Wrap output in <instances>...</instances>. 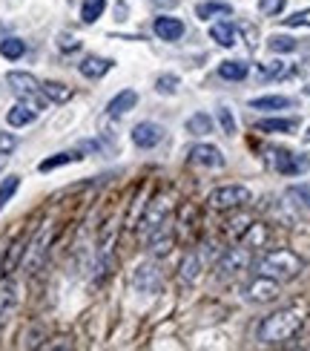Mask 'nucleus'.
Segmentation results:
<instances>
[{"label": "nucleus", "mask_w": 310, "mask_h": 351, "mask_svg": "<svg viewBox=\"0 0 310 351\" xmlns=\"http://www.w3.org/2000/svg\"><path fill=\"white\" fill-rule=\"evenodd\" d=\"M299 328H302V317L296 314V311H276V314H270V317H264L261 323H259V331H256V337L261 340V343H270V346H276V343H287V340H293L299 334Z\"/></svg>", "instance_id": "obj_1"}, {"label": "nucleus", "mask_w": 310, "mask_h": 351, "mask_svg": "<svg viewBox=\"0 0 310 351\" xmlns=\"http://www.w3.org/2000/svg\"><path fill=\"white\" fill-rule=\"evenodd\" d=\"M305 262L293 254V251H270V254H264L259 262H256V271L261 276H270V280L276 282H285V280H293L299 271H302Z\"/></svg>", "instance_id": "obj_2"}, {"label": "nucleus", "mask_w": 310, "mask_h": 351, "mask_svg": "<svg viewBox=\"0 0 310 351\" xmlns=\"http://www.w3.org/2000/svg\"><path fill=\"white\" fill-rule=\"evenodd\" d=\"M6 84L12 86V93L18 95L26 107H32L35 112H40L43 107H47V95H43L40 84H38V78L32 75V72H9Z\"/></svg>", "instance_id": "obj_3"}, {"label": "nucleus", "mask_w": 310, "mask_h": 351, "mask_svg": "<svg viewBox=\"0 0 310 351\" xmlns=\"http://www.w3.org/2000/svg\"><path fill=\"white\" fill-rule=\"evenodd\" d=\"M253 199L250 196V190L244 184H224L210 193V208L213 210H235V208H244V204Z\"/></svg>", "instance_id": "obj_4"}, {"label": "nucleus", "mask_w": 310, "mask_h": 351, "mask_svg": "<svg viewBox=\"0 0 310 351\" xmlns=\"http://www.w3.org/2000/svg\"><path fill=\"white\" fill-rule=\"evenodd\" d=\"M273 167L282 176H299L310 167L307 153H290V150H276L273 153Z\"/></svg>", "instance_id": "obj_5"}, {"label": "nucleus", "mask_w": 310, "mask_h": 351, "mask_svg": "<svg viewBox=\"0 0 310 351\" xmlns=\"http://www.w3.org/2000/svg\"><path fill=\"white\" fill-rule=\"evenodd\" d=\"M161 268L153 265V262H144V265L135 268V274H132V288L141 291V294H155V291L161 288Z\"/></svg>", "instance_id": "obj_6"}, {"label": "nucleus", "mask_w": 310, "mask_h": 351, "mask_svg": "<svg viewBox=\"0 0 310 351\" xmlns=\"http://www.w3.org/2000/svg\"><path fill=\"white\" fill-rule=\"evenodd\" d=\"M279 297V282L270 280V276H256L253 282L244 285V300L250 302H273Z\"/></svg>", "instance_id": "obj_7"}, {"label": "nucleus", "mask_w": 310, "mask_h": 351, "mask_svg": "<svg viewBox=\"0 0 310 351\" xmlns=\"http://www.w3.org/2000/svg\"><path fill=\"white\" fill-rule=\"evenodd\" d=\"M247 265H250V247L242 242L239 247H227V251L221 254V259H218V274L230 276V274L244 271Z\"/></svg>", "instance_id": "obj_8"}, {"label": "nucleus", "mask_w": 310, "mask_h": 351, "mask_svg": "<svg viewBox=\"0 0 310 351\" xmlns=\"http://www.w3.org/2000/svg\"><path fill=\"white\" fill-rule=\"evenodd\" d=\"M161 138H164V127L155 124V121H141V124H135V130H132V141H135V147H141V150L158 147Z\"/></svg>", "instance_id": "obj_9"}, {"label": "nucleus", "mask_w": 310, "mask_h": 351, "mask_svg": "<svg viewBox=\"0 0 310 351\" xmlns=\"http://www.w3.org/2000/svg\"><path fill=\"white\" fill-rule=\"evenodd\" d=\"M49 242H52V230H49V228H43L38 237L32 239V245H29V256H26V271H29V274H35V271L40 268L43 256H47Z\"/></svg>", "instance_id": "obj_10"}, {"label": "nucleus", "mask_w": 310, "mask_h": 351, "mask_svg": "<svg viewBox=\"0 0 310 351\" xmlns=\"http://www.w3.org/2000/svg\"><path fill=\"white\" fill-rule=\"evenodd\" d=\"M190 162L198 167H224V156H221V150L213 147V144H196V147L190 150Z\"/></svg>", "instance_id": "obj_11"}, {"label": "nucleus", "mask_w": 310, "mask_h": 351, "mask_svg": "<svg viewBox=\"0 0 310 351\" xmlns=\"http://www.w3.org/2000/svg\"><path fill=\"white\" fill-rule=\"evenodd\" d=\"M153 29H155V35L161 40H179L184 35V23L179 18H170V14H161V18H155Z\"/></svg>", "instance_id": "obj_12"}, {"label": "nucleus", "mask_w": 310, "mask_h": 351, "mask_svg": "<svg viewBox=\"0 0 310 351\" xmlns=\"http://www.w3.org/2000/svg\"><path fill=\"white\" fill-rule=\"evenodd\" d=\"M135 104H138V93H135V90H121V93H118V95L109 101V104H107V115H109V119H121V115L129 112Z\"/></svg>", "instance_id": "obj_13"}, {"label": "nucleus", "mask_w": 310, "mask_h": 351, "mask_svg": "<svg viewBox=\"0 0 310 351\" xmlns=\"http://www.w3.org/2000/svg\"><path fill=\"white\" fill-rule=\"evenodd\" d=\"M112 69V61L109 58H98V55H90V58H83V61L78 64V72L83 78H103L107 75V72Z\"/></svg>", "instance_id": "obj_14"}, {"label": "nucleus", "mask_w": 310, "mask_h": 351, "mask_svg": "<svg viewBox=\"0 0 310 351\" xmlns=\"http://www.w3.org/2000/svg\"><path fill=\"white\" fill-rule=\"evenodd\" d=\"M210 38L218 43V47L233 49L235 47V26L230 21H218V23L210 26Z\"/></svg>", "instance_id": "obj_15"}, {"label": "nucleus", "mask_w": 310, "mask_h": 351, "mask_svg": "<svg viewBox=\"0 0 310 351\" xmlns=\"http://www.w3.org/2000/svg\"><path fill=\"white\" fill-rule=\"evenodd\" d=\"M167 213H170V202H167L164 196H161V199H155V202H153V208L146 210L144 225H146V228H153V233H155V230L161 228V222L167 219Z\"/></svg>", "instance_id": "obj_16"}, {"label": "nucleus", "mask_w": 310, "mask_h": 351, "mask_svg": "<svg viewBox=\"0 0 310 351\" xmlns=\"http://www.w3.org/2000/svg\"><path fill=\"white\" fill-rule=\"evenodd\" d=\"M293 107V101L285 95H264V98H253L250 101V110H261V112H273V110H287Z\"/></svg>", "instance_id": "obj_17"}, {"label": "nucleus", "mask_w": 310, "mask_h": 351, "mask_svg": "<svg viewBox=\"0 0 310 351\" xmlns=\"http://www.w3.org/2000/svg\"><path fill=\"white\" fill-rule=\"evenodd\" d=\"M196 14H198V21H210L216 14H233V6L224 3V0H207V3L196 6Z\"/></svg>", "instance_id": "obj_18"}, {"label": "nucleus", "mask_w": 310, "mask_h": 351, "mask_svg": "<svg viewBox=\"0 0 310 351\" xmlns=\"http://www.w3.org/2000/svg\"><path fill=\"white\" fill-rule=\"evenodd\" d=\"M35 110L32 107H26V104H14L9 112H6V124L9 127H26V124H32L35 121Z\"/></svg>", "instance_id": "obj_19"}, {"label": "nucleus", "mask_w": 310, "mask_h": 351, "mask_svg": "<svg viewBox=\"0 0 310 351\" xmlns=\"http://www.w3.org/2000/svg\"><path fill=\"white\" fill-rule=\"evenodd\" d=\"M198 274H201V256H198V254H187L184 262H181V268H179L181 282L193 285V282L198 280Z\"/></svg>", "instance_id": "obj_20"}, {"label": "nucleus", "mask_w": 310, "mask_h": 351, "mask_svg": "<svg viewBox=\"0 0 310 351\" xmlns=\"http://www.w3.org/2000/svg\"><path fill=\"white\" fill-rule=\"evenodd\" d=\"M40 90H43V95H47V101H52V104H66V101L72 98L69 86H66V84H57V81L40 84Z\"/></svg>", "instance_id": "obj_21"}, {"label": "nucleus", "mask_w": 310, "mask_h": 351, "mask_svg": "<svg viewBox=\"0 0 310 351\" xmlns=\"http://www.w3.org/2000/svg\"><path fill=\"white\" fill-rule=\"evenodd\" d=\"M296 127H299L296 119H268L256 124V130H261V133H293Z\"/></svg>", "instance_id": "obj_22"}, {"label": "nucleus", "mask_w": 310, "mask_h": 351, "mask_svg": "<svg viewBox=\"0 0 310 351\" xmlns=\"http://www.w3.org/2000/svg\"><path fill=\"white\" fill-rule=\"evenodd\" d=\"M247 72H250V66L244 61H224L218 66V75L224 81H244Z\"/></svg>", "instance_id": "obj_23"}, {"label": "nucleus", "mask_w": 310, "mask_h": 351, "mask_svg": "<svg viewBox=\"0 0 310 351\" xmlns=\"http://www.w3.org/2000/svg\"><path fill=\"white\" fill-rule=\"evenodd\" d=\"M23 251H26V237H21L18 242H12V247H9V254H6V259H3V276H9L14 268L21 265V259H23Z\"/></svg>", "instance_id": "obj_24"}, {"label": "nucleus", "mask_w": 310, "mask_h": 351, "mask_svg": "<svg viewBox=\"0 0 310 351\" xmlns=\"http://www.w3.org/2000/svg\"><path fill=\"white\" fill-rule=\"evenodd\" d=\"M0 55H3L6 61H21L26 55V43L21 38H3L0 40Z\"/></svg>", "instance_id": "obj_25"}, {"label": "nucleus", "mask_w": 310, "mask_h": 351, "mask_svg": "<svg viewBox=\"0 0 310 351\" xmlns=\"http://www.w3.org/2000/svg\"><path fill=\"white\" fill-rule=\"evenodd\" d=\"M187 133H190V136H207V133H213L210 115H207V112L190 115V119H187Z\"/></svg>", "instance_id": "obj_26"}, {"label": "nucleus", "mask_w": 310, "mask_h": 351, "mask_svg": "<svg viewBox=\"0 0 310 351\" xmlns=\"http://www.w3.org/2000/svg\"><path fill=\"white\" fill-rule=\"evenodd\" d=\"M14 294H18V291H14V285L9 280L0 282V323H3L6 314L14 308V302H18V297H14Z\"/></svg>", "instance_id": "obj_27"}, {"label": "nucleus", "mask_w": 310, "mask_h": 351, "mask_svg": "<svg viewBox=\"0 0 310 351\" xmlns=\"http://www.w3.org/2000/svg\"><path fill=\"white\" fill-rule=\"evenodd\" d=\"M81 153H57V156H52V158H43L40 162V173H49V170H55V167H64V165H72V162H81Z\"/></svg>", "instance_id": "obj_28"}, {"label": "nucleus", "mask_w": 310, "mask_h": 351, "mask_svg": "<svg viewBox=\"0 0 310 351\" xmlns=\"http://www.w3.org/2000/svg\"><path fill=\"white\" fill-rule=\"evenodd\" d=\"M103 9H107V0H83L81 3V21L83 23H95L103 14Z\"/></svg>", "instance_id": "obj_29"}, {"label": "nucleus", "mask_w": 310, "mask_h": 351, "mask_svg": "<svg viewBox=\"0 0 310 351\" xmlns=\"http://www.w3.org/2000/svg\"><path fill=\"white\" fill-rule=\"evenodd\" d=\"M18 187H21V176H6V182L0 184V210L12 202V196L18 193Z\"/></svg>", "instance_id": "obj_30"}, {"label": "nucleus", "mask_w": 310, "mask_h": 351, "mask_svg": "<svg viewBox=\"0 0 310 351\" xmlns=\"http://www.w3.org/2000/svg\"><path fill=\"white\" fill-rule=\"evenodd\" d=\"M172 237L170 233H164V237H158V233H153V239H150V254L153 256H167L170 254V247H172Z\"/></svg>", "instance_id": "obj_31"}, {"label": "nucleus", "mask_w": 310, "mask_h": 351, "mask_svg": "<svg viewBox=\"0 0 310 351\" xmlns=\"http://www.w3.org/2000/svg\"><path fill=\"white\" fill-rule=\"evenodd\" d=\"M299 43L293 40V38H287V35H273V38H268V49H273V52H293Z\"/></svg>", "instance_id": "obj_32"}, {"label": "nucleus", "mask_w": 310, "mask_h": 351, "mask_svg": "<svg viewBox=\"0 0 310 351\" xmlns=\"http://www.w3.org/2000/svg\"><path fill=\"white\" fill-rule=\"evenodd\" d=\"M290 72H293V66H287V64H282V61H276V64L261 66V78L273 81V78H285V75H290Z\"/></svg>", "instance_id": "obj_33"}, {"label": "nucleus", "mask_w": 310, "mask_h": 351, "mask_svg": "<svg viewBox=\"0 0 310 351\" xmlns=\"http://www.w3.org/2000/svg\"><path fill=\"white\" fill-rule=\"evenodd\" d=\"M287 6V0H259V12L268 14V18H276V14H282Z\"/></svg>", "instance_id": "obj_34"}, {"label": "nucleus", "mask_w": 310, "mask_h": 351, "mask_svg": "<svg viewBox=\"0 0 310 351\" xmlns=\"http://www.w3.org/2000/svg\"><path fill=\"white\" fill-rule=\"evenodd\" d=\"M282 23L287 26V29H296V26H305V29H310V9H302V12H293L290 18H282Z\"/></svg>", "instance_id": "obj_35"}, {"label": "nucleus", "mask_w": 310, "mask_h": 351, "mask_svg": "<svg viewBox=\"0 0 310 351\" xmlns=\"http://www.w3.org/2000/svg\"><path fill=\"white\" fill-rule=\"evenodd\" d=\"M155 90L161 95H175V90H179V78H175V75H158Z\"/></svg>", "instance_id": "obj_36"}, {"label": "nucleus", "mask_w": 310, "mask_h": 351, "mask_svg": "<svg viewBox=\"0 0 310 351\" xmlns=\"http://www.w3.org/2000/svg\"><path fill=\"white\" fill-rule=\"evenodd\" d=\"M287 196H290V199H296L299 204H305V208H310V184H296V187H290V190H287Z\"/></svg>", "instance_id": "obj_37"}, {"label": "nucleus", "mask_w": 310, "mask_h": 351, "mask_svg": "<svg viewBox=\"0 0 310 351\" xmlns=\"http://www.w3.org/2000/svg\"><path fill=\"white\" fill-rule=\"evenodd\" d=\"M218 124H221V133H227V136H233V133H235L233 112H230L227 107H221V110H218Z\"/></svg>", "instance_id": "obj_38"}, {"label": "nucleus", "mask_w": 310, "mask_h": 351, "mask_svg": "<svg viewBox=\"0 0 310 351\" xmlns=\"http://www.w3.org/2000/svg\"><path fill=\"white\" fill-rule=\"evenodd\" d=\"M57 47H61L64 52H72V49H78V47H81V43H78L75 38H72V35H64L61 40H57Z\"/></svg>", "instance_id": "obj_39"}, {"label": "nucleus", "mask_w": 310, "mask_h": 351, "mask_svg": "<svg viewBox=\"0 0 310 351\" xmlns=\"http://www.w3.org/2000/svg\"><path fill=\"white\" fill-rule=\"evenodd\" d=\"M0 150L12 153V150H14V138H12V136H0Z\"/></svg>", "instance_id": "obj_40"}, {"label": "nucleus", "mask_w": 310, "mask_h": 351, "mask_svg": "<svg viewBox=\"0 0 310 351\" xmlns=\"http://www.w3.org/2000/svg\"><path fill=\"white\" fill-rule=\"evenodd\" d=\"M6 165H9V153H3V150H0V173L6 170Z\"/></svg>", "instance_id": "obj_41"}, {"label": "nucleus", "mask_w": 310, "mask_h": 351, "mask_svg": "<svg viewBox=\"0 0 310 351\" xmlns=\"http://www.w3.org/2000/svg\"><path fill=\"white\" fill-rule=\"evenodd\" d=\"M150 3H155V6H175V0H150Z\"/></svg>", "instance_id": "obj_42"}, {"label": "nucleus", "mask_w": 310, "mask_h": 351, "mask_svg": "<svg viewBox=\"0 0 310 351\" xmlns=\"http://www.w3.org/2000/svg\"><path fill=\"white\" fill-rule=\"evenodd\" d=\"M305 141H310V127H307V133H305Z\"/></svg>", "instance_id": "obj_43"}]
</instances>
